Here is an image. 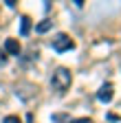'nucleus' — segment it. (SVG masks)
Returning <instances> with one entry per match:
<instances>
[{"label":"nucleus","mask_w":121,"mask_h":123,"mask_svg":"<svg viewBox=\"0 0 121 123\" xmlns=\"http://www.w3.org/2000/svg\"><path fill=\"white\" fill-rule=\"evenodd\" d=\"M70 81H73V75H70V70L68 68H57L55 73H53V77H51V88L55 90V92H66L68 88H70Z\"/></svg>","instance_id":"1"},{"label":"nucleus","mask_w":121,"mask_h":123,"mask_svg":"<svg viewBox=\"0 0 121 123\" xmlns=\"http://www.w3.org/2000/svg\"><path fill=\"white\" fill-rule=\"evenodd\" d=\"M53 49H55L57 53H64V51L75 49V42H73L66 33H59V35H55V37H53Z\"/></svg>","instance_id":"2"},{"label":"nucleus","mask_w":121,"mask_h":123,"mask_svg":"<svg viewBox=\"0 0 121 123\" xmlns=\"http://www.w3.org/2000/svg\"><path fill=\"white\" fill-rule=\"evenodd\" d=\"M16 95H18L20 99L29 101L31 97H35V95H38V86H33V84H29V81H20V84L16 86Z\"/></svg>","instance_id":"3"},{"label":"nucleus","mask_w":121,"mask_h":123,"mask_svg":"<svg viewBox=\"0 0 121 123\" xmlns=\"http://www.w3.org/2000/svg\"><path fill=\"white\" fill-rule=\"evenodd\" d=\"M112 97H115V88H112V84H103V86L99 88V92H97V99H99L101 103H110Z\"/></svg>","instance_id":"4"},{"label":"nucleus","mask_w":121,"mask_h":123,"mask_svg":"<svg viewBox=\"0 0 121 123\" xmlns=\"http://www.w3.org/2000/svg\"><path fill=\"white\" fill-rule=\"evenodd\" d=\"M5 51H7L9 55H20L22 46H20V42H18V40L9 37V40H5Z\"/></svg>","instance_id":"5"},{"label":"nucleus","mask_w":121,"mask_h":123,"mask_svg":"<svg viewBox=\"0 0 121 123\" xmlns=\"http://www.w3.org/2000/svg\"><path fill=\"white\" fill-rule=\"evenodd\" d=\"M29 31H31V18H26V15H24V18L20 20V35L26 37V35H29Z\"/></svg>","instance_id":"6"},{"label":"nucleus","mask_w":121,"mask_h":123,"mask_svg":"<svg viewBox=\"0 0 121 123\" xmlns=\"http://www.w3.org/2000/svg\"><path fill=\"white\" fill-rule=\"evenodd\" d=\"M51 24H53L51 20H42V22L35 26V31H38V33H44V31H49V29H51Z\"/></svg>","instance_id":"7"},{"label":"nucleus","mask_w":121,"mask_h":123,"mask_svg":"<svg viewBox=\"0 0 121 123\" xmlns=\"http://www.w3.org/2000/svg\"><path fill=\"white\" fill-rule=\"evenodd\" d=\"M2 123H22V121H20V117H16V114H9V117H5Z\"/></svg>","instance_id":"8"},{"label":"nucleus","mask_w":121,"mask_h":123,"mask_svg":"<svg viewBox=\"0 0 121 123\" xmlns=\"http://www.w3.org/2000/svg\"><path fill=\"white\" fill-rule=\"evenodd\" d=\"M53 121H66V123H68L70 119H68L66 114H55V117H53Z\"/></svg>","instance_id":"9"},{"label":"nucleus","mask_w":121,"mask_h":123,"mask_svg":"<svg viewBox=\"0 0 121 123\" xmlns=\"http://www.w3.org/2000/svg\"><path fill=\"white\" fill-rule=\"evenodd\" d=\"M68 123H93L88 117H84V119H75V121H68Z\"/></svg>","instance_id":"10"},{"label":"nucleus","mask_w":121,"mask_h":123,"mask_svg":"<svg viewBox=\"0 0 121 123\" xmlns=\"http://www.w3.org/2000/svg\"><path fill=\"white\" fill-rule=\"evenodd\" d=\"M7 64V55H5V51L0 49V66H5Z\"/></svg>","instance_id":"11"},{"label":"nucleus","mask_w":121,"mask_h":123,"mask_svg":"<svg viewBox=\"0 0 121 123\" xmlns=\"http://www.w3.org/2000/svg\"><path fill=\"white\" fill-rule=\"evenodd\" d=\"M5 2H7V7H9V9H13V7H16V0H5Z\"/></svg>","instance_id":"12"}]
</instances>
